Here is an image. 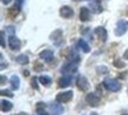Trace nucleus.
<instances>
[{
  "label": "nucleus",
  "instance_id": "nucleus-25",
  "mask_svg": "<svg viewBox=\"0 0 128 115\" xmlns=\"http://www.w3.org/2000/svg\"><path fill=\"white\" fill-rule=\"evenodd\" d=\"M6 31L10 33V36H11V34H14V28L13 26H7V28H6Z\"/></svg>",
  "mask_w": 128,
  "mask_h": 115
},
{
  "label": "nucleus",
  "instance_id": "nucleus-6",
  "mask_svg": "<svg viewBox=\"0 0 128 115\" xmlns=\"http://www.w3.org/2000/svg\"><path fill=\"white\" fill-rule=\"evenodd\" d=\"M8 46L11 48V50L18 51L20 49V46H22V43L14 34H11L8 37Z\"/></svg>",
  "mask_w": 128,
  "mask_h": 115
},
{
  "label": "nucleus",
  "instance_id": "nucleus-32",
  "mask_svg": "<svg viewBox=\"0 0 128 115\" xmlns=\"http://www.w3.org/2000/svg\"><path fill=\"white\" fill-rule=\"evenodd\" d=\"M90 115H98V114H97V113H92Z\"/></svg>",
  "mask_w": 128,
  "mask_h": 115
},
{
  "label": "nucleus",
  "instance_id": "nucleus-8",
  "mask_svg": "<svg viewBox=\"0 0 128 115\" xmlns=\"http://www.w3.org/2000/svg\"><path fill=\"white\" fill-rule=\"evenodd\" d=\"M60 14L65 19L71 18L74 16V10L70 7V6H62L60 10Z\"/></svg>",
  "mask_w": 128,
  "mask_h": 115
},
{
  "label": "nucleus",
  "instance_id": "nucleus-15",
  "mask_svg": "<svg viewBox=\"0 0 128 115\" xmlns=\"http://www.w3.org/2000/svg\"><path fill=\"white\" fill-rule=\"evenodd\" d=\"M76 46H77L80 50H82L83 52H89L90 51V48H89V45H88V43L84 39H78L77 43H76Z\"/></svg>",
  "mask_w": 128,
  "mask_h": 115
},
{
  "label": "nucleus",
  "instance_id": "nucleus-17",
  "mask_svg": "<svg viewBox=\"0 0 128 115\" xmlns=\"http://www.w3.org/2000/svg\"><path fill=\"white\" fill-rule=\"evenodd\" d=\"M10 81H11V84H12V89H13V90H18L19 87H20V80H19L18 76H17V75H13Z\"/></svg>",
  "mask_w": 128,
  "mask_h": 115
},
{
  "label": "nucleus",
  "instance_id": "nucleus-13",
  "mask_svg": "<svg viewBox=\"0 0 128 115\" xmlns=\"http://www.w3.org/2000/svg\"><path fill=\"white\" fill-rule=\"evenodd\" d=\"M71 83V76L70 75H66V76H63L58 80V87L60 88H66Z\"/></svg>",
  "mask_w": 128,
  "mask_h": 115
},
{
  "label": "nucleus",
  "instance_id": "nucleus-12",
  "mask_svg": "<svg viewBox=\"0 0 128 115\" xmlns=\"http://www.w3.org/2000/svg\"><path fill=\"white\" fill-rule=\"evenodd\" d=\"M95 33L97 34V36H98L100 40H102V42H106V40H107L108 33H107V30H106L104 28H102V26H100V28H95Z\"/></svg>",
  "mask_w": 128,
  "mask_h": 115
},
{
  "label": "nucleus",
  "instance_id": "nucleus-11",
  "mask_svg": "<svg viewBox=\"0 0 128 115\" xmlns=\"http://www.w3.org/2000/svg\"><path fill=\"white\" fill-rule=\"evenodd\" d=\"M40 60H43L44 62H51V60H54V52L51 50H44L40 52Z\"/></svg>",
  "mask_w": 128,
  "mask_h": 115
},
{
  "label": "nucleus",
  "instance_id": "nucleus-10",
  "mask_svg": "<svg viewBox=\"0 0 128 115\" xmlns=\"http://www.w3.org/2000/svg\"><path fill=\"white\" fill-rule=\"evenodd\" d=\"M90 19V11L88 7H81L80 11V20L81 22H88Z\"/></svg>",
  "mask_w": 128,
  "mask_h": 115
},
{
  "label": "nucleus",
  "instance_id": "nucleus-18",
  "mask_svg": "<svg viewBox=\"0 0 128 115\" xmlns=\"http://www.w3.org/2000/svg\"><path fill=\"white\" fill-rule=\"evenodd\" d=\"M13 108V104H12V102L10 101H6V100H2L1 101V112H10L11 109Z\"/></svg>",
  "mask_w": 128,
  "mask_h": 115
},
{
  "label": "nucleus",
  "instance_id": "nucleus-35",
  "mask_svg": "<svg viewBox=\"0 0 128 115\" xmlns=\"http://www.w3.org/2000/svg\"><path fill=\"white\" fill-rule=\"evenodd\" d=\"M77 1H80V0H77Z\"/></svg>",
  "mask_w": 128,
  "mask_h": 115
},
{
  "label": "nucleus",
  "instance_id": "nucleus-27",
  "mask_svg": "<svg viewBox=\"0 0 128 115\" xmlns=\"http://www.w3.org/2000/svg\"><path fill=\"white\" fill-rule=\"evenodd\" d=\"M34 69H36L37 71H40V70L43 69V66H40L39 63H36V64H34Z\"/></svg>",
  "mask_w": 128,
  "mask_h": 115
},
{
  "label": "nucleus",
  "instance_id": "nucleus-4",
  "mask_svg": "<svg viewBox=\"0 0 128 115\" xmlns=\"http://www.w3.org/2000/svg\"><path fill=\"white\" fill-rule=\"evenodd\" d=\"M86 101H87V103L89 104V106L97 107L98 104H100L101 98L96 95L95 92H89V94H87V96H86Z\"/></svg>",
  "mask_w": 128,
  "mask_h": 115
},
{
  "label": "nucleus",
  "instance_id": "nucleus-3",
  "mask_svg": "<svg viewBox=\"0 0 128 115\" xmlns=\"http://www.w3.org/2000/svg\"><path fill=\"white\" fill-rule=\"evenodd\" d=\"M128 30V23L126 20H119L118 24H116V28H115V34L116 36H122L127 32Z\"/></svg>",
  "mask_w": 128,
  "mask_h": 115
},
{
  "label": "nucleus",
  "instance_id": "nucleus-28",
  "mask_svg": "<svg viewBox=\"0 0 128 115\" xmlns=\"http://www.w3.org/2000/svg\"><path fill=\"white\" fill-rule=\"evenodd\" d=\"M1 1H2V4H4V5H8L12 0H1Z\"/></svg>",
  "mask_w": 128,
  "mask_h": 115
},
{
  "label": "nucleus",
  "instance_id": "nucleus-30",
  "mask_svg": "<svg viewBox=\"0 0 128 115\" xmlns=\"http://www.w3.org/2000/svg\"><path fill=\"white\" fill-rule=\"evenodd\" d=\"M22 4H23V0H17V5L18 6H22Z\"/></svg>",
  "mask_w": 128,
  "mask_h": 115
},
{
  "label": "nucleus",
  "instance_id": "nucleus-16",
  "mask_svg": "<svg viewBox=\"0 0 128 115\" xmlns=\"http://www.w3.org/2000/svg\"><path fill=\"white\" fill-rule=\"evenodd\" d=\"M19 12H20V6H18V5H13L11 8H8V11H7V14H8L10 18H16L17 16L19 14Z\"/></svg>",
  "mask_w": 128,
  "mask_h": 115
},
{
  "label": "nucleus",
  "instance_id": "nucleus-29",
  "mask_svg": "<svg viewBox=\"0 0 128 115\" xmlns=\"http://www.w3.org/2000/svg\"><path fill=\"white\" fill-rule=\"evenodd\" d=\"M124 60H128V50L124 51Z\"/></svg>",
  "mask_w": 128,
  "mask_h": 115
},
{
  "label": "nucleus",
  "instance_id": "nucleus-7",
  "mask_svg": "<svg viewBox=\"0 0 128 115\" xmlns=\"http://www.w3.org/2000/svg\"><path fill=\"white\" fill-rule=\"evenodd\" d=\"M77 62H72V60H70L69 63L63 65V68H62V72L64 74H72L75 72L76 70H77Z\"/></svg>",
  "mask_w": 128,
  "mask_h": 115
},
{
  "label": "nucleus",
  "instance_id": "nucleus-31",
  "mask_svg": "<svg viewBox=\"0 0 128 115\" xmlns=\"http://www.w3.org/2000/svg\"><path fill=\"white\" fill-rule=\"evenodd\" d=\"M24 76H28V71L26 70V71H24Z\"/></svg>",
  "mask_w": 128,
  "mask_h": 115
},
{
  "label": "nucleus",
  "instance_id": "nucleus-23",
  "mask_svg": "<svg viewBox=\"0 0 128 115\" xmlns=\"http://www.w3.org/2000/svg\"><path fill=\"white\" fill-rule=\"evenodd\" d=\"M31 87L33 88V89H36V90H38L39 89V87H38V84H37V78H32L31 80Z\"/></svg>",
  "mask_w": 128,
  "mask_h": 115
},
{
  "label": "nucleus",
  "instance_id": "nucleus-26",
  "mask_svg": "<svg viewBox=\"0 0 128 115\" xmlns=\"http://www.w3.org/2000/svg\"><path fill=\"white\" fill-rule=\"evenodd\" d=\"M1 46L2 48H5V39H4V31H1Z\"/></svg>",
  "mask_w": 128,
  "mask_h": 115
},
{
  "label": "nucleus",
  "instance_id": "nucleus-9",
  "mask_svg": "<svg viewBox=\"0 0 128 115\" xmlns=\"http://www.w3.org/2000/svg\"><path fill=\"white\" fill-rule=\"evenodd\" d=\"M49 109L51 110V113L54 115H62L63 114V107L60 104V102L58 103H51V104H49Z\"/></svg>",
  "mask_w": 128,
  "mask_h": 115
},
{
  "label": "nucleus",
  "instance_id": "nucleus-19",
  "mask_svg": "<svg viewBox=\"0 0 128 115\" xmlns=\"http://www.w3.org/2000/svg\"><path fill=\"white\" fill-rule=\"evenodd\" d=\"M17 62H18L19 64H23V65H25V64H28V57L26 55H19L18 57H17Z\"/></svg>",
  "mask_w": 128,
  "mask_h": 115
},
{
  "label": "nucleus",
  "instance_id": "nucleus-5",
  "mask_svg": "<svg viewBox=\"0 0 128 115\" xmlns=\"http://www.w3.org/2000/svg\"><path fill=\"white\" fill-rule=\"evenodd\" d=\"M76 84H77V88L81 92H87L88 89H89V82H88L87 78L84 77V76H82V75H80L77 77Z\"/></svg>",
  "mask_w": 128,
  "mask_h": 115
},
{
  "label": "nucleus",
  "instance_id": "nucleus-33",
  "mask_svg": "<svg viewBox=\"0 0 128 115\" xmlns=\"http://www.w3.org/2000/svg\"><path fill=\"white\" fill-rule=\"evenodd\" d=\"M18 115H25V114H23V113H22V114H18Z\"/></svg>",
  "mask_w": 128,
  "mask_h": 115
},
{
  "label": "nucleus",
  "instance_id": "nucleus-14",
  "mask_svg": "<svg viewBox=\"0 0 128 115\" xmlns=\"http://www.w3.org/2000/svg\"><path fill=\"white\" fill-rule=\"evenodd\" d=\"M62 37H63V32H62V30H56L54 33H51L50 39L52 42H55L56 44H60V42L62 40Z\"/></svg>",
  "mask_w": 128,
  "mask_h": 115
},
{
  "label": "nucleus",
  "instance_id": "nucleus-22",
  "mask_svg": "<svg viewBox=\"0 0 128 115\" xmlns=\"http://www.w3.org/2000/svg\"><path fill=\"white\" fill-rule=\"evenodd\" d=\"M92 10L94 13H100L102 11V7H101L100 4H92Z\"/></svg>",
  "mask_w": 128,
  "mask_h": 115
},
{
  "label": "nucleus",
  "instance_id": "nucleus-20",
  "mask_svg": "<svg viewBox=\"0 0 128 115\" xmlns=\"http://www.w3.org/2000/svg\"><path fill=\"white\" fill-rule=\"evenodd\" d=\"M39 82L48 87V86L51 84V78L49 77V76H45V75H44V76H40V77H39Z\"/></svg>",
  "mask_w": 128,
  "mask_h": 115
},
{
  "label": "nucleus",
  "instance_id": "nucleus-34",
  "mask_svg": "<svg viewBox=\"0 0 128 115\" xmlns=\"http://www.w3.org/2000/svg\"><path fill=\"white\" fill-rule=\"evenodd\" d=\"M124 115H127V114H124Z\"/></svg>",
  "mask_w": 128,
  "mask_h": 115
},
{
  "label": "nucleus",
  "instance_id": "nucleus-24",
  "mask_svg": "<svg viewBox=\"0 0 128 115\" xmlns=\"http://www.w3.org/2000/svg\"><path fill=\"white\" fill-rule=\"evenodd\" d=\"M1 95H2V96L6 95V96H8V97H13V94L10 92V90H1Z\"/></svg>",
  "mask_w": 128,
  "mask_h": 115
},
{
  "label": "nucleus",
  "instance_id": "nucleus-1",
  "mask_svg": "<svg viewBox=\"0 0 128 115\" xmlns=\"http://www.w3.org/2000/svg\"><path fill=\"white\" fill-rule=\"evenodd\" d=\"M103 86L107 90H109V92H119L120 89H121V84L118 80H115V78H106L104 82H103Z\"/></svg>",
  "mask_w": 128,
  "mask_h": 115
},
{
  "label": "nucleus",
  "instance_id": "nucleus-21",
  "mask_svg": "<svg viewBox=\"0 0 128 115\" xmlns=\"http://www.w3.org/2000/svg\"><path fill=\"white\" fill-rule=\"evenodd\" d=\"M113 64H114V66L115 68H118V69H122V68H124V63L121 60H115L114 62H113Z\"/></svg>",
  "mask_w": 128,
  "mask_h": 115
},
{
  "label": "nucleus",
  "instance_id": "nucleus-2",
  "mask_svg": "<svg viewBox=\"0 0 128 115\" xmlns=\"http://www.w3.org/2000/svg\"><path fill=\"white\" fill-rule=\"evenodd\" d=\"M74 96V92L71 90H68V92H60L57 94L56 96V101L60 102V103H66L69 102Z\"/></svg>",
  "mask_w": 128,
  "mask_h": 115
}]
</instances>
